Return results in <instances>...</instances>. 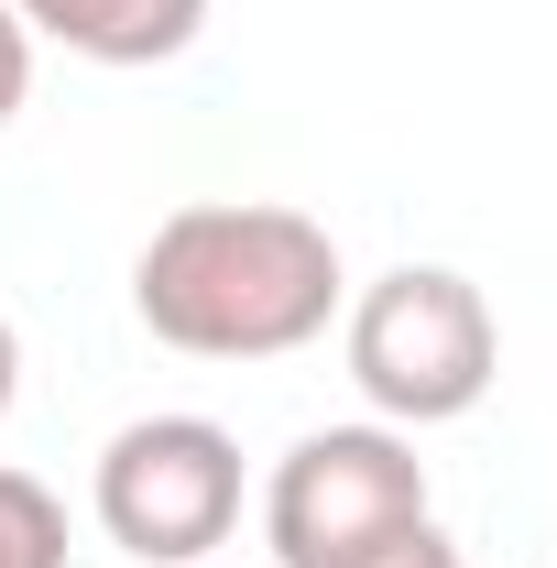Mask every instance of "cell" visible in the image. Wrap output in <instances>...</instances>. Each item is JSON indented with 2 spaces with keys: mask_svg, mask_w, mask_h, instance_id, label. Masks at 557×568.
Instances as JSON below:
<instances>
[{
  "mask_svg": "<svg viewBox=\"0 0 557 568\" xmlns=\"http://www.w3.org/2000/svg\"><path fill=\"white\" fill-rule=\"evenodd\" d=\"M33 44H67L88 67H175L209 33V0H11Z\"/></svg>",
  "mask_w": 557,
  "mask_h": 568,
  "instance_id": "5",
  "label": "cell"
},
{
  "mask_svg": "<svg viewBox=\"0 0 557 568\" xmlns=\"http://www.w3.org/2000/svg\"><path fill=\"white\" fill-rule=\"evenodd\" d=\"M22 99H33V33H22V11L0 0V132L22 121Z\"/></svg>",
  "mask_w": 557,
  "mask_h": 568,
  "instance_id": "7",
  "label": "cell"
},
{
  "mask_svg": "<svg viewBox=\"0 0 557 568\" xmlns=\"http://www.w3.org/2000/svg\"><path fill=\"white\" fill-rule=\"evenodd\" d=\"M88 514L142 568H209L241 536V437L219 416H132L88 470Z\"/></svg>",
  "mask_w": 557,
  "mask_h": 568,
  "instance_id": "3",
  "label": "cell"
},
{
  "mask_svg": "<svg viewBox=\"0 0 557 568\" xmlns=\"http://www.w3.org/2000/svg\"><path fill=\"white\" fill-rule=\"evenodd\" d=\"M340 241L328 219L274 209V197H198L153 219L132 263V317L186 361H284L328 339L340 317Z\"/></svg>",
  "mask_w": 557,
  "mask_h": 568,
  "instance_id": "1",
  "label": "cell"
},
{
  "mask_svg": "<svg viewBox=\"0 0 557 568\" xmlns=\"http://www.w3.org/2000/svg\"><path fill=\"white\" fill-rule=\"evenodd\" d=\"M426 525V459L405 426H317L295 437L263 481V547L274 568H350L383 536Z\"/></svg>",
  "mask_w": 557,
  "mask_h": 568,
  "instance_id": "4",
  "label": "cell"
},
{
  "mask_svg": "<svg viewBox=\"0 0 557 568\" xmlns=\"http://www.w3.org/2000/svg\"><path fill=\"white\" fill-rule=\"evenodd\" d=\"M11 394H22V328L0 317V416H11Z\"/></svg>",
  "mask_w": 557,
  "mask_h": 568,
  "instance_id": "9",
  "label": "cell"
},
{
  "mask_svg": "<svg viewBox=\"0 0 557 568\" xmlns=\"http://www.w3.org/2000/svg\"><path fill=\"white\" fill-rule=\"evenodd\" d=\"M350 383L383 426H459L470 405L492 394L503 372V328H492V295L448 263H394L383 284L350 295Z\"/></svg>",
  "mask_w": 557,
  "mask_h": 568,
  "instance_id": "2",
  "label": "cell"
},
{
  "mask_svg": "<svg viewBox=\"0 0 557 568\" xmlns=\"http://www.w3.org/2000/svg\"><path fill=\"white\" fill-rule=\"evenodd\" d=\"M0 568H67V503L33 470H0Z\"/></svg>",
  "mask_w": 557,
  "mask_h": 568,
  "instance_id": "6",
  "label": "cell"
},
{
  "mask_svg": "<svg viewBox=\"0 0 557 568\" xmlns=\"http://www.w3.org/2000/svg\"><path fill=\"white\" fill-rule=\"evenodd\" d=\"M350 568H459V547H448V536H437V514H426V525H405V536H383L372 558H350Z\"/></svg>",
  "mask_w": 557,
  "mask_h": 568,
  "instance_id": "8",
  "label": "cell"
}]
</instances>
